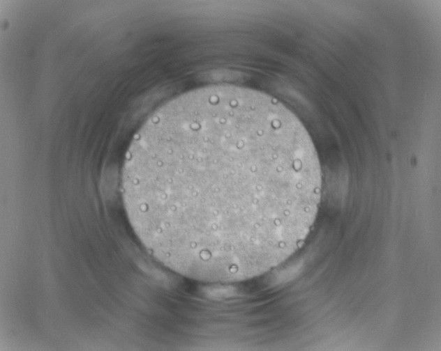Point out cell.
I'll return each mask as SVG.
<instances>
[{
	"instance_id": "1",
	"label": "cell",
	"mask_w": 441,
	"mask_h": 351,
	"mask_svg": "<svg viewBox=\"0 0 441 351\" xmlns=\"http://www.w3.org/2000/svg\"><path fill=\"white\" fill-rule=\"evenodd\" d=\"M322 184L297 116L234 85L194 89L157 109L134 136L121 175L144 247L205 283L246 281L288 259L311 231Z\"/></svg>"
}]
</instances>
